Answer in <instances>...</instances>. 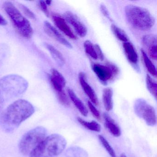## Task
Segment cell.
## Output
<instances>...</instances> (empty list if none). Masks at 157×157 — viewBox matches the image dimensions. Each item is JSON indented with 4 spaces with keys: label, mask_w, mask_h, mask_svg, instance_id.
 Segmentation results:
<instances>
[{
    "label": "cell",
    "mask_w": 157,
    "mask_h": 157,
    "mask_svg": "<svg viewBox=\"0 0 157 157\" xmlns=\"http://www.w3.org/2000/svg\"><path fill=\"white\" fill-rule=\"evenodd\" d=\"M35 111L34 107L30 102L23 99L17 100L2 113L0 126L5 132L12 133L31 117Z\"/></svg>",
    "instance_id": "1"
},
{
    "label": "cell",
    "mask_w": 157,
    "mask_h": 157,
    "mask_svg": "<svg viewBox=\"0 0 157 157\" xmlns=\"http://www.w3.org/2000/svg\"><path fill=\"white\" fill-rule=\"evenodd\" d=\"M67 144V140L63 136L59 134H52L47 136L29 157H56L64 151Z\"/></svg>",
    "instance_id": "2"
},
{
    "label": "cell",
    "mask_w": 157,
    "mask_h": 157,
    "mask_svg": "<svg viewBox=\"0 0 157 157\" xmlns=\"http://www.w3.org/2000/svg\"><path fill=\"white\" fill-rule=\"evenodd\" d=\"M125 14L128 23L140 31H148L155 24V19L147 9L133 4L125 7Z\"/></svg>",
    "instance_id": "3"
},
{
    "label": "cell",
    "mask_w": 157,
    "mask_h": 157,
    "mask_svg": "<svg viewBox=\"0 0 157 157\" xmlns=\"http://www.w3.org/2000/svg\"><path fill=\"white\" fill-rule=\"evenodd\" d=\"M29 83L23 77L10 74L0 79V97L3 100L15 98L24 93Z\"/></svg>",
    "instance_id": "4"
},
{
    "label": "cell",
    "mask_w": 157,
    "mask_h": 157,
    "mask_svg": "<svg viewBox=\"0 0 157 157\" xmlns=\"http://www.w3.org/2000/svg\"><path fill=\"white\" fill-rule=\"evenodd\" d=\"M4 9L18 33L24 38H31L33 32L28 20L10 2H6L4 3Z\"/></svg>",
    "instance_id": "5"
},
{
    "label": "cell",
    "mask_w": 157,
    "mask_h": 157,
    "mask_svg": "<svg viewBox=\"0 0 157 157\" xmlns=\"http://www.w3.org/2000/svg\"><path fill=\"white\" fill-rule=\"evenodd\" d=\"M47 130L43 127H36L26 132L19 144L20 152L25 156H30L33 151L47 136Z\"/></svg>",
    "instance_id": "6"
},
{
    "label": "cell",
    "mask_w": 157,
    "mask_h": 157,
    "mask_svg": "<svg viewBox=\"0 0 157 157\" xmlns=\"http://www.w3.org/2000/svg\"><path fill=\"white\" fill-rule=\"evenodd\" d=\"M136 114L143 119L148 125L153 126L157 123L156 112L153 106L141 98L136 100L134 104Z\"/></svg>",
    "instance_id": "7"
},
{
    "label": "cell",
    "mask_w": 157,
    "mask_h": 157,
    "mask_svg": "<svg viewBox=\"0 0 157 157\" xmlns=\"http://www.w3.org/2000/svg\"><path fill=\"white\" fill-rule=\"evenodd\" d=\"M92 68L97 78L104 84H107L108 81L112 80L119 72L118 68L110 62H107L105 65L93 64Z\"/></svg>",
    "instance_id": "8"
},
{
    "label": "cell",
    "mask_w": 157,
    "mask_h": 157,
    "mask_svg": "<svg viewBox=\"0 0 157 157\" xmlns=\"http://www.w3.org/2000/svg\"><path fill=\"white\" fill-rule=\"evenodd\" d=\"M64 19L73 27L75 33L79 36L83 37L87 34V28L76 14L71 11H67L64 14Z\"/></svg>",
    "instance_id": "9"
},
{
    "label": "cell",
    "mask_w": 157,
    "mask_h": 157,
    "mask_svg": "<svg viewBox=\"0 0 157 157\" xmlns=\"http://www.w3.org/2000/svg\"><path fill=\"white\" fill-rule=\"evenodd\" d=\"M142 44L147 51L149 56L152 59H157V36L154 34H147L142 37Z\"/></svg>",
    "instance_id": "10"
},
{
    "label": "cell",
    "mask_w": 157,
    "mask_h": 157,
    "mask_svg": "<svg viewBox=\"0 0 157 157\" xmlns=\"http://www.w3.org/2000/svg\"><path fill=\"white\" fill-rule=\"evenodd\" d=\"M44 28L46 33L50 37L54 38L59 43L68 48H72L71 44L68 42L49 22L47 21L44 22Z\"/></svg>",
    "instance_id": "11"
},
{
    "label": "cell",
    "mask_w": 157,
    "mask_h": 157,
    "mask_svg": "<svg viewBox=\"0 0 157 157\" xmlns=\"http://www.w3.org/2000/svg\"><path fill=\"white\" fill-rule=\"evenodd\" d=\"M50 83L56 93L63 91L66 85V81L63 75L56 69L51 71V74L49 75Z\"/></svg>",
    "instance_id": "12"
},
{
    "label": "cell",
    "mask_w": 157,
    "mask_h": 157,
    "mask_svg": "<svg viewBox=\"0 0 157 157\" xmlns=\"http://www.w3.org/2000/svg\"><path fill=\"white\" fill-rule=\"evenodd\" d=\"M79 81L82 90L88 96L90 101L95 105H98V98L94 90L87 82L86 74L83 72H80L78 75Z\"/></svg>",
    "instance_id": "13"
},
{
    "label": "cell",
    "mask_w": 157,
    "mask_h": 157,
    "mask_svg": "<svg viewBox=\"0 0 157 157\" xmlns=\"http://www.w3.org/2000/svg\"><path fill=\"white\" fill-rule=\"evenodd\" d=\"M52 18L56 26L63 33L71 39L73 40L77 39V36L74 34L64 18L58 14H53Z\"/></svg>",
    "instance_id": "14"
},
{
    "label": "cell",
    "mask_w": 157,
    "mask_h": 157,
    "mask_svg": "<svg viewBox=\"0 0 157 157\" xmlns=\"http://www.w3.org/2000/svg\"><path fill=\"white\" fill-rule=\"evenodd\" d=\"M123 47L128 61L133 65L137 64L138 56L133 45L130 42H125L123 43Z\"/></svg>",
    "instance_id": "15"
},
{
    "label": "cell",
    "mask_w": 157,
    "mask_h": 157,
    "mask_svg": "<svg viewBox=\"0 0 157 157\" xmlns=\"http://www.w3.org/2000/svg\"><path fill=\"white\" fill-rule=\"evenodd\" d=\"M103 117L105 126L110 133L114 136H120L121 134V129L114 120L106 113H104Z\"/></svg>",
    "instance_id": "16"
},
{
    "label": "cell",
    "mask_w": 157,
    "mask_h": 157,
    "mask_svg": "<svg viewBox=\"0 0 157 157\" xmlns=\"http://www.w3.org/2000/svg\"><path fill=\"white\" fill-rule=\"evenodd\" d=\"M67 93L69 97L72 102L74 104L75 106L77 107L80 113L83 116L86 117L88 115V111L84 104L83 103L81 100L78 97L76 94L73 90L70 88H68Z\"/></svg>",
    "instance_id": "17"
},
{
    "label": "cell",
    "mask_w": 157,
    "mask_h": 157,
    "mask_svg": "<svg viewBox=\"0 0 157 157\" xmlns=\"http://www.w3.org/2000/svg\"><path fill=\"white\" fill-rule=\"evenodd\" d=\"M44 45L47 49L49 51L52 58L54 59L57 64L60 67L64 66L65 63V59L62 54L55 47L50 44L45 43Z\"/></svg>",
    "instance_id": "18"
},
{
    "label": "cell",
    "mask_w": 157,
    "mask_h": 157,
    "mask_svg": "<svg viewBox=\"0 0 157 157\" xmlns=\"http://www.w3.org/2000/svg\"><path fill=\"white\" fill-rule=\"evenodd\" d=\"M113 90L111 88H106L103 91V101L106 111H111L113 108Z\"/></svg>",
    "instance_id": "19"
},
{
    "label": "cell",
    "mask_w": 157,
    "mask_h": 157,
    "mask_svg": "<svg viewBox=\"0 0 157 157\" xmlns=\"http://www.w3.org/2000/svg\"><path fill=\"white\" fill-rule=\"evenodd\" d=\"M141 55L143 58V62L147 70L151 76L156 78L157 77V70L154 64L151 62L149 57L143 49H141Z\"/></svg>",
    "instance_id": "20"
},
{
    "label": "cell",
    "mask_w": 157,
    "mask_h": 157,
    "mask_svg": "<svg viewBox=\"0 0 157 157\" xmlns=\"http://www.w3.org/2000/svg\"><path fill=\"white\" fill-rule=\"evenodd\" d=\"M77 120L82 125L84 126L85 128H88L89 130L97 132H100L101 130V126L96 121L88 122L83 120L80 117H78Z\"/></svg>",
    "instance_id": "21"
},
{
    "label": "cell",
    "mask_w": 157,
    "mask_h": 157,
    "mask_svg": "<svg viewBox=\"0 0 157 157\" xmlns=\"http://www.w3.org/2000/svg\"><path fill=\"white\" fill-rule=\"evenodd\" d=\"M111 30L115 36L117 38L118 40L122 41L123 43L128 42V36L127 35L126 33L121 28L114 24H112L111 25Z\"/></svg>",
    "instance_id": "22"
},
{
    "label": "cell",
    "mask_w": 157,
    "mask_h": 157,
    "mask_svg": "<svg viewBox=\"0 0 157 157\" xmlns=\"http://www.w3.org/2000/svg\"><path fill=\"white\" fill-rule=\"evenodd\" d=\"M146 84L148 90L155 99H157V82L148 74H147L146 77Z\"/></svg>",
    "instance_id": "23"
},
{
    "label": "cell",
    "mask_w": 157,
    "mask_h": 157,
    "mask_svg": "<svg viewBox=\"0 0 157 157\" xmlns=\"http://www.w3.org/2000/svg\"><path fill=\"white\" fill-rule=\"evenodd\" d=\"M84 50L86 54L94 59H98L94 45L90 40H86L83 44Z\"/></svg>",
    "instance_id": "24"
},
{
    "label": "cell",
    "mask_w": 157,
    "mask_h": 157,
    "mask_svg": "<svg viewBox=\"0 0 157 157\" xmlns=\"http://www.w3.org/2000/svg\"><path fill=\"white\" fill-rule=\"evenodd\" d=\"M99 139L104 147L109 153L111 157H117L115 152L112 146L109 144L106 139L101 135L99 136Z\"/></svg>",
    "instance_id": "25"
},
{
    "label": "cell",
    "mask_w": 157,
    "mask_h": 157,
    "mask_svg": "<svg viewBox=\"0 0 157 157\" xmlns=\"http://www.w3.org/2000/svg\"><path fill=\"white\" fill-rule=\"evenodd\" d=\"M58 99L61 104L64 106H67L70 105V101L68 97L64 91V90L59 92L56 93Z\"/></svg>",
    "instance_id": "26"
},
{
    "label": "cell",
    "mask_w": 157,
    "mask_h": 157,
    "mask_svg": "<svg viewBox=\"0 0 157 157\" xmlns=\"http://www.w3.org/2000/svg\"><path fill=\"white\" fill-rule=\"evenodd\" d=\"M88 105L89 109H90V111H91L92 114L94 116L95 118H97L98 120H100V119H101V114H100V112L96 109V107L94 106L93 104L90 101H89L88 102Z\"/></svg>",
    "instance_id": "27"
},
{
    "label": "cell",
    "mask_w": 157,
    "mask_h": 157,
    "mask_svg": "<svg viewBox=\"0 0 157 157\" xmlns=\"http://www.w3.org/2000/svg\"><path fill=\"white\" fill-rule=\"evenodd\" d=\"M21 8L22 10L23 11L24 13L26 16H28L29 18H31V19H33V20L36 19V17L34 13L30 9H28L27 7L23 5H21Z\"/></svg>",
    "instance_id": "28"
},
{
    "label": "cell",
    "mask_w": 157,
    "mask_h": 157,
    "mask_svg": "<svg viewBox=\"0 0 157 157\" xmlns=\"http://www.w3.org/2000/svg\"><path fill=\"white\" fill-rule=\"evenodd\" d=\"M39 6L43 12L45 13L47 17L49 15V11L48 9L47 5L46 4L45 2L44 1H40L39 2Z\"/></svg>",
    "instance_id": "29"
},
{
    "label": "cell",
    "mask_w": 157,
    "mask_h": 157,
    "mask_svg": "<svg viewBox=\"0 0 157 157\" xmlns=\"http://www.w3.org/2000/svg\"><path fill=\"white\" fill-rule=\"evenodd\" d=\"M100 10H101V12L105 17H106L110 21H112L108 10H107V8L104 5L101 4V6H100Z\"/></svg>",
    "instance_id": "30"
},
{
    "label": "cell",
    "mask_w": 157,
    "mask_h": 157,
    "mask_svg": "<svg viewBox=\"0 0 157 157\" xmlns=\"http://www.w3.org/2000/svg\"><path fill=\"white\" fill-rule=\"evenodd\" d=\"M95 47V50H96V54H97L98 59H101V60H103L104 59V56L103 53L101 49V47L99 45L97 44H95L94 45Z\"/></svg>",
    "instance_id": "31"
},
{
    "label": "cell",
    "mask_w": 157,
    "mask_h": 157,
    "mask_svg": "<svg viewBox=\"0 0 157 157\" xmlns=\"http://www.w3.org/2000/svg\"><path fill=\"white\" fill-rule=\"evenodd\" d=\"M7 21L4 19V17L2 15L0 14V25H7Z\"/></svg>",
    "instance_id": "32"
},
{
    "label": "cell",
    "mask_w": 157,
    "mask_h": 157,
    "mask_svg": "<svg viewBox=\"0 0 157 157\" xmlns=\"http://www.w3.org/2000/svg\"><path fill=\"white\" fill-rule=\"evenodd\" d=\"M4 100L2 97H0V114L1 113L3 106H4Z\"/></svg>",
    "instance_id": "33"
},
{
    "label": "cell",
    "mask_w": 157,
    "mask_h": 157,
    "mask_svg": "<svg viewBox=\"0 0 157 157\" xmlns=\"http://www.w3.org/2000/svg\"><path fill=\"white\" fill-rule=\"evenodd\" d=\"M45 2L46 4H47V5H50V4L52 3V1H49V0H47V1H45Z\"/></svg>",
    "instance_id": "34"
},
{
    "label": "cell",
    "mask_w": 157,
    "mask_h": 157,
    "mask_svg": "<svg viewBox=\"0 0 157 157\" xmlns=\"http://www.w3.org/2000/svg\"><path fill=\"white\" fill-rule=\"evenodd\" d=\"M120 157H127V156H126V155L124 153H122V154H121V156H120Z\"/></svg>",
    "instance_id": "35"
}]
</instances>
